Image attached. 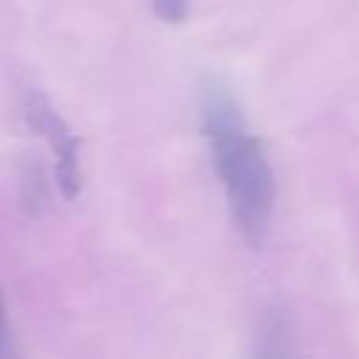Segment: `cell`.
I'll list each match as a JSON object with an SVG mask.
<instances>
[{"label":"cell","mask_w":359,"mask_h":359,"mask_svg":"<svg viewBox=\"0 0 359 359\" xmlns=\"http://www.w3.org/2000/svg\"><path fill=\"white\" fill-rule=\"evenodd\" d=\"M199 126L224 188L230 219L241 238L261 250L269 241L275 213L272 165L241 104L219 79H205L199 87Z\"/></svg>","instance_id":"6da1fadb"},{"label":"cell","mask_w":359,"mask_h":359,"mask_svg":"<svg viewBox=\"0 0 359 359\" xmlns=\"http://www.w3.org/2000/svg\"><path fill=\"white\" fill-rule=\"evenodd\" d=\"M20 115L25 121V126L31 132H36L50 154H53V180L59 194L73 202L81 194L84 185V174H81V140L79 135L70 129V123L59 115V109L50 104V98L36 90V87H25L20 95Z\"/></svg>","instance_id":"7a4b0ae2"},{"label":"cell","mask_w":359,"mask_h":359,"mask_svg":"<svg viewBox=\"0 0 359 359\" xmlns=\"http://www.w3.org/2000/svg\"><path fill=\"white\" fill-rule=\"evenodd\" d=\"M255 353L258 356H289L294 353L292 345V323L280 306H266L258 317L255 328Z\"/></svg>","instance_id":"3957f363"},{"label":"cell","mask_w":359,"mask_h":359,"mask_svg":"<svg viewBox=\"0 0 359 359\" xmlns=\"http://www.w3.org/2000/svg\"><path fill=\"white\" fill-rule=\"evenodd\" d=\"M20 196H22V208L36 216L42 213V208L48 205V180H45V171L39 163H28L22 168V177H20Z\"/></svg>","instance_id":"277c9868"},{"label":"cell","mask_w":359,"mask_h":359,"mask_svg":"<svg viewBox=\"0 0 359 359\" xmlns=\"http://www.w3.org/2000/svg\"><path fill=\"white\" fill-rule=\"evenodd\" d=\"M163 22H180L188 14V0H149Z\"/></svg>","instance_id":"5b68a950"},{"label":"cell","mask_w":359,"mask_h":359,"mask_svg":"<svg viewBox=\"0 0 359 359\" xmlns=\"http://www.w3.org/2000/svg\"><path fill=\"white\" fill-rule=\"evenodd\" d=\"M8 356H17V342H14V331H11V323H8V309H6V300H3V292H0V359H8Z\"/></svg>","instance_id":"8992f818"}]
</instances>
